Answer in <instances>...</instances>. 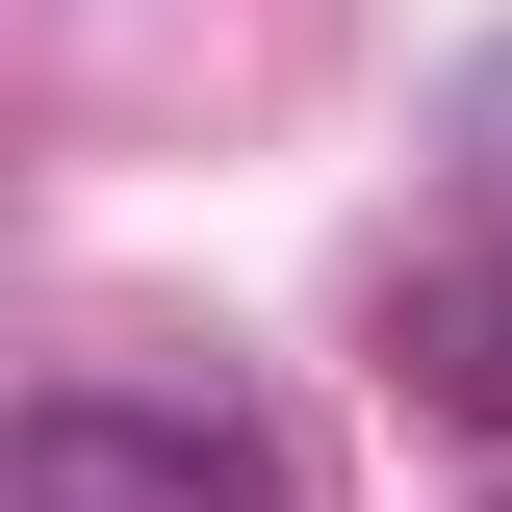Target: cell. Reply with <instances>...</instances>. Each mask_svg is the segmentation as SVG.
<instances>
[{
  "label": "cell",
  "instance_id": "cell-1",
  "mask_svg": "<svg viewBox=\"0 0 512 512\" xmlns=\"http://www.w3.org/2000/svg\"><path fill=\"white\" fill-rule=\"evenodd\" d=\"M0 512H308V436L205 359H77V384H26Z\"/></svg>",
  "mask_w": 512,
  "mask_h": 512
},
{
  "label": "cell",
  "instance_id": "cell-3",
  "mask_svg": "<svg viewBox=\"0 0 512 512\" xmlns=\"http://www.w3.org/2000/svg\"><path fill=\"white\" fill-rule=\"evenodd\" d=\"M436 154H461V180H487V205H512V52H487V77H461V103H436Z\"/></svg>",
  "mask_w": 512,
  "mask_h": 512
},
{
  "label": "cell",
  "instance_id": "cell-2",
  "mask_svg": "<svg viewBox=\"0 0 512 512\" xmlns=\"http://www.w3.org/2000/svg\"><path fill=\"white\" fill-rule=\"evenodd\" d=\"M384 359H410V410H436V436H512V231L410 256V308H384Z\"/></svg>",
  "mask_w": 512,
  "mask_h": 512
}]
</instances>
